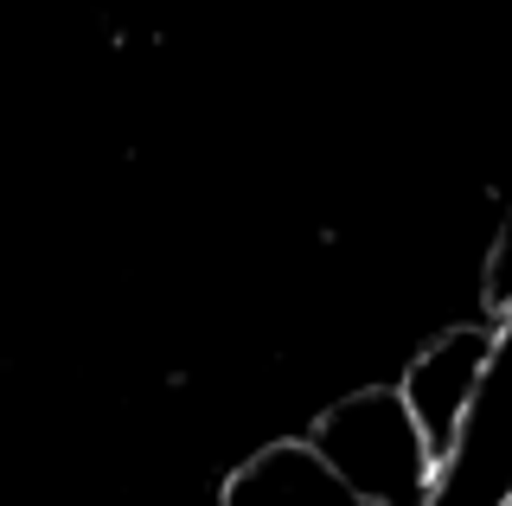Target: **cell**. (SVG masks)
<instances>
[{
  "label": "cell",
  "mask_w": 512,
  "mask_h": 506,
  "mask_svg": "<svg viewBox=\"0 0 512 506\" xmlns=\"http://www.w3.org/2000/svg\"><path fill=\"white\" fill-rule=\"evenodd\" d=\"M308 442L333 462V474L352 481L372 506H429L436 500L442 455H436V442L423 436L410 398L391 391V385L352 391V398H340L333 410H320Z\"/></svg>",
  "instance_id": "6da1fadb"
},
{
  "label": "cell",
  "mask_w": 512,
  "mask_h": 506,
  "mask_svg": "<svg viewBox=\"0 0 512 506\" xmlns=\"http://www.w3.org/2000/svg\"><path fill=\"white\" fill-rule=\"evenodd\" d=\"M506 506H512V500H506Z\"/></svg>",
  "instance_id": "8992f818"
},
{
  "label": "cell",
  "mask_w": 512,
  "mask_h": 506,
  "mask_svg": "<svg viewBox=\"0 0 512 506\" xmlns=\"http://www.w3.org/2000/svg\"><path fill=\"white\" fill-rule=\"evenodd\" d=\"M493 334L500 327H448L442 340H429L423 353L410 359L404 372V398L416 410V423H423V436L436 442V455L455 449L461 436V417H468L480 378H487V359H493Z\"/></svg>",
  "instance_id": "3957f363"
},
{
  "label": "cell",
  "mask_w": 512,
  "mask_h": 506,
  "mask_svg": "<svg viewBox=\"0 0 512 506\" xmlns=\"http://www.w3.org/2000/svg\"><path fill=\"white\" fill-rule=\"evenodd\" d=\"M224 506H372L314 442H269L224 481Z\"/></svg>",
  "instance_id": "277c9868"
},
{
  "label": "cell",
  "mask_w": 512,
  "mask_h": 506,
  "mask_svg": "<svg viewBox=\"0 0 512 506\" xmlns=\"http://www.w3.org/2000/svg\"><path fill=\"white\" fill-rule=\"evenodd\" d=\"M493 359L480 378L455 449L442 455L429 506H506L512 500V321H493Z\"/></svg>",
  "instance_id": "7a4b0ae2"
},
{
  "label": "cell",
  "mask_w": 512,
  "mask_h": 506,
  "mask_svg": "<svg viewBox=\"0 0 512 506\" xmlns=\"http://www.w3.org/2000/svg\"><path fill=\"white\" fill-rule=\"evenodd\" d=\"M480 295H487L493 321H512V205L500 218V237H493V257H487V282H480Z\"/></svg>",
  "instance_id": "5b68a950"
}]
</instances>
